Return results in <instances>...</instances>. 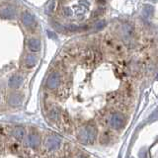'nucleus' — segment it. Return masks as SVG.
Returning <instances> with one entry per match:
<instances>
[{
  "label": "nucleus",
  "instance_id": "1",
  "mask_svg": "<svg viewBox=\"0 0 158 158\" xmlns=\"http://www.w3.org/2000/svg\"><path fill=\"white\" fill-rule=\"evenodd\" d=\"M79 140L83 143H91L95 139V127L92 125L84 126L79 131Z\"/></svg>",
  "mask_w": 158,
  "mask_h": 158
},
{
  "label": "nucleus",
  "instance_id": "2",
  "mask_svg": "<svg viewBox=\"0 0 158 158\" xmlns=\"http://www.w3.org/2000/svg\"><path fill=\"white\" fill-rule=\"evenodd\" d=\"M110 122V126L113 127L114 130H120L123 126L126 125V118L123 115L118 113H115L111 116V118H109Z\"/></svg>",
  "mask_w": 158,
  "mask_h": 158
},
{
  "label": "nucleus",
  "instance_id": "3",
  "mask_svg": "<svg viewBox=\"0 0 158 158\" xmlns=\"http://www.w3.org/2000/svg\"><path fill=\"white\" fill-rule=\"evenodd\" d=\"M61 83V75L60 73L57 72V71H54L52 73H51V75L48 77V80H47V86L48 89L51 90H54L59 87Z\"/></svg>",
  "mask_w": 158,
  "mask_h": 158
},
{
  "label": "nucleus",
  "instance_id": "4",
  "mask_svg": "<svg viewBox=\"0 0 158 158\" xmlns=\"http://www.w3.org/2000/svg\"><path fill=\"white\" fill-rule=\"evenodd\" d=\"M48 115H49V118L53 122H58L59 118H60L61 116V112L59 110V108L57 107H52L49 109V112H48Z\"/></svg>",
  "mask_w": 158,
  "mask_h": 158
},
{
  "label": "nucleus",
  "instance_id": "5",
  "mask_svg": "<svg viewBox=\"0 0 158 158\" xmlns=\"http://www.w3.org/2000/svg\"><path fill=\"white\" fill-rule=\"evenodd\" d=\"M15 16V11L11 7H4L0 9V17L2 18H13Z\"/></svg>",
  "mask_w": 158,
  "mask_h": 158
},
{
  "label": "nucleus",
  "instance_id": "6",
  "mask_svg": "<svg viewBox=\"0 0 158 158\" xmlns=\"http://www.w3.org/2000/svg\"><path fill=\"white\" fill-rule=\"evenodd\" d=\"M23 82V78L20 75H13L9 80V85L12 88H17L22 84Z\"/></svg>",
  "mask_w": 158,
  "mask_h": 158
},
{
  "label": "nucleus",
  "instance_id": "7",
  "mask_svg": "<svg viewBox=\"0 0 158 158\" xmlns=\"http://www.w3.org/2000/svg\"><path fill=\"white\" fill-rule=\"evenodd\" d=\"M28 47L31 51L38 52L39 49H41V43L37 41V40H31V41L28 43Z\"/></svg>",
  "mask_w": 158,
  "mask_h": 158
},
{
  "label": "nucleus",
  "instance_id": "8",
  "mask_svg": "<svg viewBox=\"0 0 158 158\" xmlns=\"http://www.w3.org/2000/svg\"><path fill=\"white\" fill-rule=\"evenodd\" d=\"M29 142H30V144H31L33 147L35 146H37L39 143H40V137L39 135H37V133H30V135H29Z\"/></svg>",
  "mask_w": 158,
  "mask_h": 158
},
{
  "label": "nucleus",
  "instance_id": "9",
  "mask_svg": "<svg viewBox=\"0 0 158 158\" xmlns=\"http://www.w3.org/2000/svg\"><path fill=\"white\" fill-rule=\"evenodd\" d=\"M23 22L25 24V26L30 27V26H32V25H33L34 18H33V16H32L31 14L26 12V13L24 14V16H23Z\"/></svg>",
  "mask_w": 158,
  "mask_h": 158
},
{
  "label": "nucleus",
  "instance_id": "10",
  "mask_svg": "<svg viewBox=\"0 0 158 158\" xmlns=\"http://www.w3.org/2000/svg\"><path fill=\"white\" fill-rule=\"evenodd\" d=\"M12 133L14 135V136L18 138V139H23V137L25 135V130L21 127H18L17 128H15V130L12 131Z\"/></svg>",
  "mask_w": 158,
  "mask_h": 158
},
{
  "label": "nucleus",
  "instance_id": "11",
  "mask_svg": "<svg viewBox=\"0 0 158 158\" xmlns=\"http://www.w3.org/2000/svg\"><path fill=\"white\" fill-rule=\"evenodd\" d=\"M25 62H26V65L28 67H32V66H35L37 63V58L35 57L34 56H28L26 57V60H25Z\"/></svg>",
  "mask_w": 158,
  "mask_h": 158
},
{
  "label": "nucleus",
  "instance_id": "12",
  "mask_svg": "<svg viewBox=\"0 0 158 158\" xmlns=\"http://www.w3.org/2000/svg\"><path fill=\"white\" fill-rule=\"evenodd\" d=\"M77 158H87L86 156H78Z\"/></svg>",
  "mask_w": 158,
  "mask_h": 158
}]
</instances>
